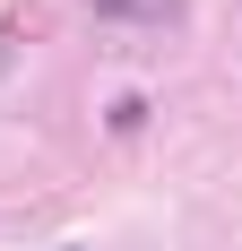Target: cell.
Segmentation results:
<instances>
[{
	"instance_id": "2",
	"label": "cell",
	"mask_w": 242,
	"mask_h": 251,
	"mask_svg": "<svg viewBox=\"0 0 242 251\" xmlns=\"http://www.w3.org/2000/svg\"><path fill=\"white\" fill-rule=\"evenodd\" d=\"M96 9H104V18H130V9H139V0H96Z\"/></svg>"
},
{
	"instance_id": "1",
	"label": "cell",
	"mask_w": 242,
	"mask_h": 251,
	"mask_svg": "<svg viewBox=\"0 0 242 251\" xmlns=\"http://www.w3.org/2000/svg\"><path fill=\"white\" fill-rule=\"evenodd\" d=\"M104 122H113V130H139V122H147V96H113V113H104Z\"/></svg>"
}]
</instances>
